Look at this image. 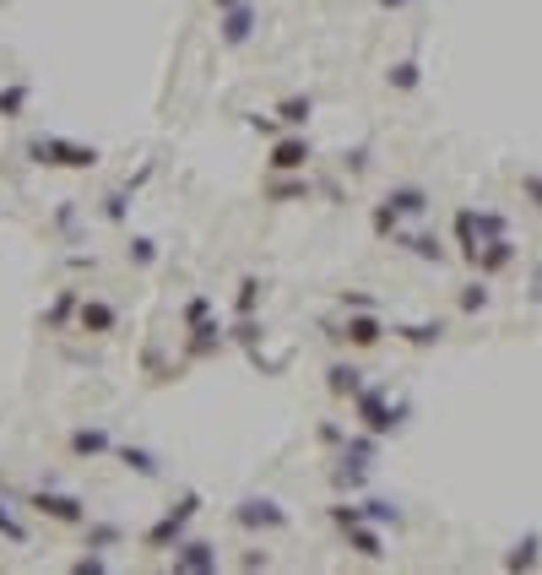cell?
Here are the masks:
<instances>
[{
	"label": "cell",
	"instance_id": "cell-33",
	"mask_svg": "<svg viewBox=\"0 0 542 575\" xmlns=\"http://www.w3.org/2000/svg\"><path fill=\"white\" fill-rule=\"evenodd\" d=\"M130 185H114L109 196H104V217H109V223H125V217H130Z\"/></svg>",
	"mask_w": 542,
	"mask_h": 575
},
{
	"label": "cell",
	"instance_id": "cell-32",
	"mask_svg": "<svg viewBox=\"0 0 542 575\" xmlns=\"http://www.w3.org/2000/svg\"><path fill=\"white\" fill-rule=\"evenodd\" d=\"M358 516H364V521H375V526H385V521L396 526V521H401V505H391V500H380V494H375V500H364V505H358Z\"/></svg>",
	"mask_w": 542,
	"mask_h": 575
},
{
	"label": "cell",
	"instance_id": "cell-16",
	"mask_svg": "<svg viewBox=\"0 0 542 575\" xmlns=\"http://www.w3.org/2000/svg\"><path fill=\"white\" fill-rule=\"evenodd\" d=\"M385 206L401 217V223H406V217H429V206H434V196L423 190V185H391L385 190Z\"/></svg>",
	"mask_w": 542,
	"mask_h": 575
},
{
	"label": "cell",
	"instance_id": "cell-4",
	"mask_svg": "<svg viewBox=\"0 0 542 575\" xmlns=\"http://www.w3.org/2000/svg\"><path fill=\"white\" fill-rule=\"evenodd\" d=\"M375 456H380V434L358 429V434H342V467H337V489H358L369 472H375Z\"/></svg>",
	"mask_w": 542,
	"mask_h": 575
},
{
	"label": "cell",
	"instance_id": "cell-18",
	"mask_svg": "<svg viewBox=\"0 0 542 575\" xmlns=\"http://www.w3.org/2000/svg\"><path fill=\"white\" fill-rule=\"evenodd\" d=\"M109 451H114V434H109V429H71V456L98 462V456H109Z\"/></svg>",
	"mask_w": 542,
	"mask_h": 575
},
{
	"label": "cell",
	"instance_id": "cell-24",
	"mask_svg": "<svg viewBox=\"0 0 542 575\" xmlns=\"http://www.w3.org/2000/svg\"><path fill=\"white\" fill-rule=\"evenodd\" d=\"M358 385H364V369H358V364H342V359H337V364L326 369V391H331V396H352Z\"/></svg>",
	"mask_w": 542,
	"mask_h": 575
},
{
	"label": "cell",
	"instance_id": "cell-9",
	"mask_svg": "<svg viewBox=\"0 0 542 575\" xmlns=\"http://www.w3.org/2000/svg\"><path fill=\"white\" fill-rule=\"evenodd\" d=\"M168 554H174V570H179V575H217V570H222V554H217V543H206V538H190V532L179 538Z\"/></svg>",
	"mask_w": 542,
	"mask_h": 575
},
{
	"label": "cell",
	"instance_id": "cell-34",
	"mask_svg": "<svg viewBox=\"0 0 542 575\" xmlns=\"http://www.w3.org/2000/svg\"><path fill=\"white\" fill-rule=\"evenodd\" d=\"M266 299V283L260 277H244L239 283V293H234V309H239V315H255V304Z\"/></svg>",
	"mask_w": 542,
	"mask_h": 575
},
{
	"label": "cell",
	"instance_id": "cell-23",
	"mask_svg": "<svg viewBox=\"0 0 542 575\" xmlns=\"http://www.w3.org/2000/svg\"><path fill=\"white\" fill-rule=\"evenodd\" d=\"M309 114H314V98H309V93H293V98L277 104V125H288V130H304Z\"/></svg>",
	"mask_w": 542,
	"mask_h": 575
},
{
	"label": "cell",
	"instance_id": "cell-35",
	"mask_svg": "<svg viewBox=\"0 0 542 575\" xmlns=\"http://www.w3.org/2000/svg\"><path fill=\"white\" fill-rule=\"evenodd\" d=\"M375 234H380V239H396V234H401V217H396L385 201H375Z\"/></svg>",
	"mask_w": 542,
	"mask_h": 575
},
{
	"label": "cell",
	"instance_id": "cell-39",
	"mask_svg": "<svg viewBox=\"0 0 542 575\" xmlns=\"http://www.w3.org/2000/svg\"><path fill=\"white\" fill-rule=\"evenodd\" d=\"M250 125L260 130V136H283V125H277V114H250Z\"/></svg>",
	"mask_w": 542,
	"mask_h": 575
},
{
	"label": "cell",
	"instance_id": "cell-3",
	"mask_svg": "<svg viewBox=\"0 0 542 575\" xmlns=\"http://www.w3.org/2000/svg\"><path fill=\"white\" fill-rule=\"evenodd\" d=\"M347 402H352V413H358V429H369V434H396L401 423H406V408L401 402H391V396H385V385H358L352 396H347Z\"/></svg>",
	"mask_w": 542,
	"mask_h": 575
},
{
	"label": "cell",
	"instance_id": "cell-44",
	"mask_svg": "<svg viewBox=\"0 0 542 575\" xmlns=\"http://www.w3.org/2000/svg\"><path fill=\"white\" fill-rule=\"evenodd\" d=\"M222 6H234V0H217V12H222Z\"/></svg>",
	"mask_w": 542,
	"mask_h": 575
},
{
	"label": "cell",
	"instance_id": "cell-15",
	"mask_svg": "<svg viewBox=\"0 0 542 575\" xmlns=\"http://www.w3.org/2000/svg\"><path fill=\"white\" fill-rule=\"evenodd\" d=\"M185 359H212V353H222V342H228V331H222L212 315H201L196 326H185Z\"/></svg>",
	"mask_w": 542,
	"mask_h": 575
},
{
	"label": "cell",
	"instance_id": "cell-29",
	"mask_svg": "<svg viewBox=\"0 0 542 575\" xmlns=\"http://www.w3.org/2000/svg\"><path fill=\"white\" fill-rule=\"evenodd\" d=\"M76 299H81V293H76V288H66V293L50 304V309H43V326H50V331H60V326L76 315Z\"/></svg>",
	"mask_w": 542,
	"mask_h": 575
},
{
	"label": "cell",
	"instance_id": "cell-28",
	"mask_svg": "<svg viewBox=\"0 0 542 575\" xmlns=\"http://www.w3.org/2000/svg\"><path fill=\"white\" fill-rule=\"evenodd\" d=\"M81 526H87V548H98V554H104V548H114V543L125 538V532H120L114 521H93V516H87Z\"/></svg>",
	"mask_w": 542,
	"mask_h": 575
},
{
	"label": "cell",
	"instance_id": "cell-37",
	"mask_svg": "<svg viewBox=\"0 0 542 575\" xmlns=\"http://www.w3.org/2000/svg\"><path fill=\"white\" fill-rule=\"evenodd\" d=\"M201 315H212V299H206V293H196V299L185 304V326H196Z\"/></svg>",
	"mask_w": 542,
	"mask_h": 575
},
{
	"label": "cell",
	"instance_id": "cell-38",
	"mask_svg": "<svg viewBox=\"0 0 542 575\" xmlns=\"http://www.w3.org/2000/svg\"><path fill=\"white\" fill-rule=\"evenodd\" d=\"M342 309H380L375 293H342Z\"/></svg>",
	"mask_w": 542,
	"mask_h": 575
},
{
	"label": "cell",
	"instance_id": "cell-10",
	"mask_svg": "<svg viewBox=\"0 0 542 575\" xmlns=\"http://www.w3.org/2000/svg\"><path fill=\"white\" fill-rule=\"evenodd\" d=\"M309 158H314V142L304 136V130H288V136L271 142L266 168H271V174H304V168H309Z\"/></svg>",
	"mask_w": 542,
	"mask_h": 575
},
{
	"label": "cell",
	"instance_id": "cell-5",
	"mask_svg": "<svg viewBox=\"0 0 542 575\" xmlns=\"http://www.w3.org/2000/svg\"><path fill=\"white\" fill-rule=\"evenodd\" d=\"M234 526H244V532H288L293 516H288V505H277L271 494H244L234 505Z\"/></svg>",
	"mask_w": 542,
	"mask_h": 575
},
{
	"label": "cell",
	"instance_id": "cell-40",
	"mask_svg": "<svg viewBox=\"0 0 542 575\" xmlns=\"http://www.w3.org/2000/svg\"><path fill=\"white\" fill-rule=\"evenodd\" d=\"M239 570H271V554H266V548H250V554L239 559Z\"/></svg>",
	"mask_w": 542,
	"mask_h": 575
},
{
	"label": "cell",
	"instance_id": "cell-8",
	"mask_svg": "<svg viewBox=\"0 0 542 575\" xmlns=\"http://www.w3.org/2000/svg\"><path fill=\"white\" fill-rule=\"evenodd\" d=\"M331 337L364 353V347H380L385 342V321H380V309H347V321L331 326Z\"/></svg>",
	"mask_w": 542,
	"mask_h": 575
},
{
	"label": "cell",
	"instance_id": "cell-27",
	"mask_svg": "<svg viewBox=\"0 0 542 575\" xmlns=\"http://www.w3.org/2000/svg\"><path fill=\"white\" fill-rule=\"evenodd\" d=\"M488 299H493V293H488V277H472V283H467V288L456 293L461 315H483V309H488Z\"/></svg>",
	"mask_w": 542,
	"mask_h": 575
},
{
	"label": "cell",
	"instance_id": "cell-43",
	"mask_svg": "<svg viewBox=\"0 0 542 575\" xmlns=\"http://www.w3.org/2000/svg\"><path fill=\"white\" fill-rule=\"evenodd\" d=\"M380 6H391V12H396V6H406V0H380Z\"/></svg>",
	"mask_w": 542,
	"mask_h": 575
},
{
	"label": "cell",
	"instance_id": "cell-6",
	"mask_svg": "<svg viewBox=\"0 0 542 575\" xmlns=\"http://www.w3.org/2000/svg\"><path fill=\"white\" fill-rule=\"evenodd\" d=\"M510 223H505V212H477V206H461L456 212V250H461V260H472V250L483 245V239H493V234H505Z\"/></svg>",
	"mask_w": 542,
	"mask_h": 575
},
{
	"label": "cell",
	"instance_id": "cell-2",
	"mask_svg": "<svg viewBox=\"0 0 542 575\" xmlns=\"http://www.w3.org/2000/svg\"><path fill=\"white\" fill-rule=\"evenodd\" d=\"M201 510H206V500H201L196 489H185V494H179V500H174V505H168V510H163V516H158V521L147 526L142 548H152V554H168V548H174L179 538L190 532V521H196Z\"/></svg>",
	"mask_w": 542,
	"mask_h": 575
},
{
	"label": "cell",
	"instance_id": "cell-26",
	"mask_svg": "<svg viewBox=\"0 0 542 575\" xmlns=\"http://www.w3.org/2000/svg\"><path fill=\"white\" fill-rule=\"evenodd\" d=\"M385 82L396 87V93H418V82H423V66H418V60H396V66L385 71Z\"/></svg>",
	"mask_w": 542,
	"mask_h": 575
},
{
	"label": "cell",
	"instance_id": "cell-14",
	"mask_svg": "<svg viewBox=\"0 0 542 575\" xmlns=\"http://www.w3.org/2000/svg\"><path fill=\"white\" fill-rule=\"evenodd\" d=\"M342 538H347V548H352L358 559H369V564L385 559V538H380V526H375V521H347V526H342Z\"/></svg>",
	"mask_w": 542,
	"mask_h": 575
},
{
	"label": "cell",
	"instance_id": "cell-30",
	"mask_svg": "<svg viewBox=\"0 0 542 575\" xmlns=\"http://www.w3.org/2000/svg\"><path fill=\"white\" fill-rule=\"evenodd\" d=\"M266 196H271V201H309V180H293V174H277Z\"/></svg>",
	"mask_w": 542,
	"mask_h": 575
},
{
	"label": "cell",
	"instance_id": "cell-7",
	"mask_svg": "<svg viewBox=\"0 0 542 575\" xmlns=\"http://www.w3.org/2000/svg\"><path fill=\"white\" fill-rule=\"evenodd\" d=\"M27 510H38L43 521H55V526H81L87 521V500L60 494V489H33L27 494Z\"/></svg>",
	"mask_w": 542,
	"mask_h": 575
},
{
	"label": "cell",
	"instance_id": "cell-20",
	"mask_svg": "<svg viewBox=\"0 0 542 575\" xmlns=\"http://www.w3.org/2000/svg\"><path fill=\"white\" fill-rule=\"evenodd\" d=\"M158 255H163V245L152 239V234H130V245H125V260L136 272H152L158 267Z\"/></svg>",
	"mask_w": 542,
	"mask_h": 575
},
{
	"label": "cell",
	"instance_id": "cell-1",
	"mask_svg": "<svg viewBox=\"0 0 542 575\" xmlns=\"http://www.w3.org/2000/svg\"><path fill=\"white\" fill-rule=\"evenodd\" d=\"M38 168H71V174H87V168H98V147L93 142H71V136H27L22 147Z\"/></svg>",
	"mask_w": 542,
	"mask_h": 575
},
{
	"label": "cell",
	"instance_id": "cell-21",
	"mask_svg": "<svg viewBox=\"0 0 542 575\" xmlns=\"http://www.w3.org/2000/svg\"><path fill=\"white\" fill-rule=\"evenodd\" d=\"M396 239H401V250H413L418 260H434V267H439V260H450V250H445L439 234H396Z\"/></svg>",
	"mask_w": 542,
	"mask_h": 575
},
{
	"label": "cell",
	"instance_id": "cell-25",
	"mask_svg": "<svg viewBox=\"0 0 542 575\" xmlns=\"http://www.w3.org/2000/svg\"><path fill=\"white\" fill-rule=\"evenodd\" d=\"M33 104V87L27 82H12V87H0V120H22Z\"/></svg>",
	"mask_w": 542,
	"mask_h": 575
},
{
	"label": "cell",
	"instance_id": "cell-17",
	"mask_svg": "<svg viewBox=\"0 0 542 575\" xmlns=\"http://www.w3.org/2000/svg\"><path fill=\"white\" fill-rule=\"evenodd\" d=\"M109 456H120V467H125V472L147 478V483H158V478H163V462H158V456L147 451V446H114Z\"/></svg>",
	"mask_w": 542,
	"mask_h": 575
},
{
	"label": "cell",
	"instance_id": "cell-42",
	"mask_svg": "<svg viewBox=\"0 0 542 575\" xmlns=\"http://www.w3.org/2000/svg\"><path fill=\"white\" fill-rule=\"evenodd\" d=\"M342 434H347L342 423H321V439H326V446H342Z\"/></svg>",
	"mask_w": 542,
	"mask_h": 575
},
{
	"label": "cell",
	"instance_id": "cell-22",
	"mask_svg": "<svg viewBox=\"0 0 542 575\" xmlns=\"http://www.w3.org/2000/svg\"><path fill=\"white\" fill-rule=\"evenodd\" d=\"M0 538H6L12 548H27V543H33V532H27V521L17 516V505H12V500H0Z\"/></svg>",
	"mask_w": 542,
	"mask_h": 575
},
{
	"label": "cell",
	"instance_id": "cell-41",
	"mask_svg": "<svg viewBox=\"0 0 542 575\" xmlns=\"http://www.w3.org/2000/svg\"><path fill=\"white\" fill-rule=\"evenodd\" d=\"M521 190H526V201H531V206L542 201V180H537V174H521Z\"/></svg>",
	"mask_w": 542,
	"mask_h": 575
},
{
	"label": "cell",
	"instance_id": "cell-13",
	"mask_svg": "<svg viewBox=\"0 0 542 575\" xmlns=\"http://www.w3.org/2000/svg\"><path fill=\"white\" fill-rule=\"evenodd\" d=\"M76 331H87V337H109L114 326H120V309L109 304V299H76Z\"/></svg>",
	"mask_w": 542,
	"mask_h": 575
},
{
	"label": "cell",
	"instance_id": "cell-31",
	"mask_svg": "<svg viewBox=\"0 0 542 575\" xmlns=\"http://www.w3.org/2000/svg\"><path fill=\"white\" fill-rule=\"evenodd\" d=\"M537 543H542V538H537V532H526V538L505 554V570H537Z\"/></svg>",
	"mask_w": 542,
	"mask_h": 575
},
{
	"label": "cell",
	"instance_id": "cell-11",
	"mask_svg": "<svg viewBox=\"0 0 542 575\" xmlns=\"http://www.w3.org/2000/svg\"><path fill=\"white\" fill-rule=\"evenodd\" d=\"M515 255H521V245H515L510 234H493V239H483V245L472 250V272H477V277H499L505 267H515Z\"/></svg>",
	"mask_w": 542,
	"mask_h": 575
},
{
	"label": "cell",
	"instance_id": "cell-19",
	"mask_svg": "<svg viewBox=\"0 0 542 575\" xmlns=\"http://www.w3.org/2000/svg\"><path fill=\"white\" fill-rule=\"evenodd\" d=\"M391 337H401L406 347H439L445 342V321H406V326H391Z\"/></svg>",
	"mask_w": 542,
	"mask_h": 575
},
{
	"label": "cell",
	"instance_id": "cell-36",
	"mask_svg": "<svg viewBox=\"0 0 542 575\" xmlns=\"http://www.w3.org/2000/svg\"><path fill=\"white\" fill-rule=\"evenodd\" d=\"M71 570H76V575H104V570H109V559H104V554H81Z\"/></svg>",
	"mask_w": 542,
	"mask_h": 575
},
{
	"label": "cell",
	"instance_id": "cell-12",
	"mask_svg": "<svg viewBox=\"0 0 542 575\" xmlns=\"http://www.w3.org/2000/svg\"><path fill=\"white\" fill-rule=\"evenodd\" d=\"M255 27H260V17H255L250 0H234V6H222L217 33H222V43H228V50H244V43L255 38Z\"/></svg>",
	"mask_w": 542,
	"mask_h": 575
}]
</instances>
